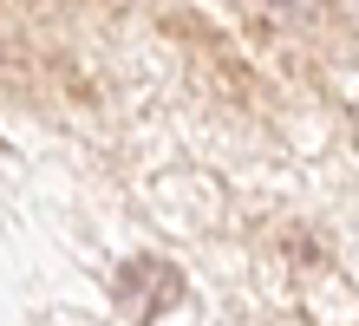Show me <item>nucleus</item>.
Here are the masks:
<instances>
[{
    "label": "nucleus",
    "instance_id": "1",
    "mask_svg": "<svg viewBox=\"0 0 359 326\" xmlns=\"http://www.w3.org/2000/svg\"><path fill=\"white\" fill-rule=\"evenodd\" d=\"M313 7V0H268V13H281V20H301Z\"/></svg>",
    "mask_w": 359,
    "mask_h": 326
}]
</instances>
